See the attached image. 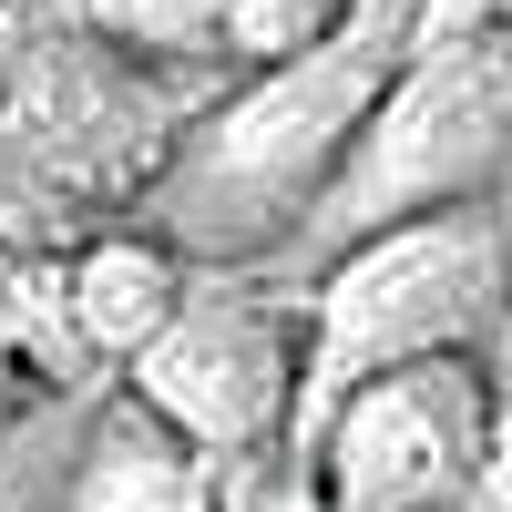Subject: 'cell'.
<instances>
[{"mask_svg":"<svg viewBox=\"0 0 512 512\" xmlns=\"http://www.w3.org/2000/svg\"><path fill=\"white\" fill-rule=\"evenodd\" d=\"M256 482H267V472H246V492H236V502H226V512H256Z\"/></svg>","mask_w":512,"mask_h":512,"instance_id":"2e32d148","label":"cell"},{"mask_svg":"<svg viewBox=\"0 0 512 512\" xmlns=\"http://www.w3.org/2000/svg\"><path fill=\"white\" fill-rule=\"evenodd\" d=\"M246 472H267V461H205L175 420H154L113 379L93 400V431H82V461L52 512H226L246 492Z\"/></svg>","mask_w":512,"mask_h":512,"instance_id":"8992f818","label":"cell"},{"mask_svg":"<svg viewBox=\"0 0 512 512\" xmlns=\"http://www.w3.org/2000/svg\"><path fill=\"white\" fill-rule=\"evenodd\" d=\"M451 31H512V0H420L410 41H451Z\"/></svg>","mask_w":512,"mask_h":512,"instance_id":"7c38bea8","label":"cell"},{"mask_svg":"<svg viewBox=\"0 0 512 512\" xmlns=\"http://www.w3.org/2000/svg\"><path fill=\"white\" fill-rule=\"evenodd\" d=\"M297 308H308V369H297L287 461L328 431V410L359 379L410 369V359H461V349L492 359L502 349V195L338 246L328 267L297 277Z\"/></svg>","mask_w":512,"mask_h":512,"instance_id":"7a4b0ae2","label":"cell"},{"mask_svg":"<svg viewBox=\"0 0 512 512\" xmlns=\"http://www.w3.org/2000/svg\"><path fill=\"white\" fill-rule=\"evenodd\" d=\"M492 369L512 379V185H502V349H492Z\"/></svg>","mask_w":512,"mask_h":512,"instance_id":"9a60e30c","label":"cell"},{"mask_svg":"<svg viewBox=\"0 0 512 512\" xmlns=\"http://www.w3.org/2000/svg\"><path fill=\"white\" fill-rule=\"evenodd\" d=\"M31 400H62V390L41 379L31 338H21V318H11V287H0V420H11V410H31Z\"/></svg>","mask_w":512,"mask_h":512,"instance_id":"8fae6325","label":"cell"},{"mask_svg":"<svg viewBox=\"0 0 512 512\" xmlns=\"http://www.w3.org/2000/svg\"><path fill=\"white\" fill-rule=\"evenodd\" d=\"M349 11H359V0H216L236 72H246V62H287V52H308V41H328Z\"/></svg>","mask_w":512,"mask_h":512,"instance_id":"30bf717a","label":"cell"},{"mask_svg":"<svg viewBox=\"0 0 512 512\" xmlns=\"http://www.w3.org/2000/svg\"><path fill=\"white\" fill-rule=\"evenodd\" d=\"M93 400L103 390H62V400H31L0 420V512H52L72 461H82V431H93Z\"/></svg>","mask_w":512,"mask_h":512,"instance_id":"9c48e42d","label":"cell"},{"mask_svg":"<svg viewBox=\"0 0 512 512\" xmlns=\"http://www.w3.org/2000/svg\"><path fill=\"white\" fill-rule=\"evenodd\" d=\"M492 400L502 369L492 359H410L359 379L328 410V431L297 451L328 512H472L482 461H492Z\"/></svg>","mask_w":512,"mask_h":512,"instance_id":"5b68a950","label":"cell"},{"mask_svg":"<svg viewBox=\"0 0 512 512\" xmlns=\"http://www.w3.org/2000/svg\"><path fill=\"white\" fill-rule=\"evenodd\" d=\"M31 41H41V11H31V0H0V103H11V82H21V62H31Z\"/></svg>","mask_w":512,"mask_h":512,"instance_id":"5bb4252c","label":"cell"},{"mask_svg":"<svg viewBox=\"0 0 512 512\" xmlns=\"http://www.w3.org/2000/svg\"><path fill=\"white\" fill-rule=\"evenodd\" d=\"M502 185H512V31L410 41V62L369 103L349 164L328 175V195L287 236V256L256 267V277L297 287L338 246H359L379 226H410V216H441V205H482Z\"/></svg>","mask_w":512,"mask_h":512,"instance_id":"3957f363","label":"cell"},{"mask_svg":"<svg viewBox=\"0 0 512 512\" xmlns=\"http://www.w3.org/2000/svg\"><path fill=\"white\" fill-rule=\"evenodd\" d=\"M472 512H512V379H502V400H492V461H482Z\"/></svg>","mask_w":512,"mask_h":512,"instance_id":"4fadbf2b","label":"cell"},{"mask_svg":"<svg viewBox=\"0 0 512 512\" xmlns=\"http://www.w3.org/2000/svg\"><path fill=\"white\" fill-rule=\"evenodd\" d=\"M52 11L82 21L93 41H113V52L154 62V72H185V82H226L236 72L216 0H52Z\"/></svg>","mask_w":512,"mask_h":512,"instance_id":"ba28073f","label":"cell"},{"mask_svg":"<svg viewBox=\"0 0 512 512\" xmlns=\"http://www.w3.org/2000/svg\"><path fill=\"white\" fill-rule=\"evenodd\" d=\"M297 369H308V308H297V287L256 277V267H205L195 297L123 369V390L154 420H175L205 461H287Z\"/></svg>","mask_w":512,"mask_h":512,"instance_id":"277c9868","label":"cell"},{"mask_svg":"<svg viewBox=\"0 0 512 512\" xmlns=\"http://www.w3.org/2000/svg\"><path fill=\"white\" fill-rule=\"evenodd\" d=\"M410 31H420V0H359L308 52L226 72L175 134L164 175L134 195V216L175 236L195 267H277L308 205L328 195V175L349 164L369 103L410 62Z\"/></svg>","mask_w":512,"mask_h":512,"instance_id":"6da1fadb","label":"cell"},{"mask_svg":"<svg viewBox=\"0 0 512 512\" xmlns=\"http://www.w3.org/2000/svg\"><path fill=\"white\" fill-rule=\"evenodd\" d=\"M195 277L205 267H195L175 236H154L144 216H113V226H93V236L62 246V297H72V318H82V338H93V359L113 379L134 369L144 338L195 297Z\"/></svg>","mask_w":512,"mask_h":512,"instance_id":"52a82bcc","label":"cell"}]
</instances>
